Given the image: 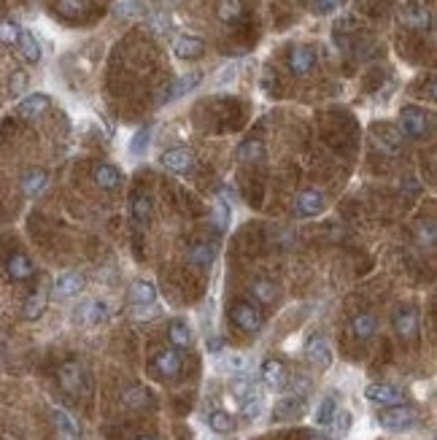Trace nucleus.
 <instances>
[{"mask_svg":"<svg viewBox=\"0 0 437 440\" xmlns=\"http://www.w3.org/2000/svg\"><path fill=\"white\" fill-rule=\"evenodd\" d=\"M151 127H140L136 136L130 138V146H127V152H130V157H143L146 154V149H149L151 143Z\"/></svg>","mask_w":437,"mask_h":440,"instance_id":"obj_35","label":"nucleus"},{"mask_svg":"<svg viewBox=\"0 0 437 440\" xmlns=\"http://www.w3.org/2000/svg\"><path fill=\"white\" fill-rule=\"evenodd\" d=\"M173 52L179 60H200L205 54V41L197 35H179L173 41Z\"/></svg>","mask_w":437,"mask_h":440,"instance_id":"obj_15","label":"nucleus"},{"mask_svg":"<svg viewBox=\"0 0 437 440\" xmlns=\"http://www.w3.org/2000/svg\"><path fill=\"white\" fill-rule=\"evenodd\" d=\"M316 62H318V54L316 49H311V46H294L289 52V71L294 76H308L316 68Z\"/></svg>","mask_w":437,"mask_h":440,"instance_id":"obj_9","label":"nucleus"},{"mask_svg":"<svg viewBox=\"0 0 437 440\" xmlns=\"http://www.w3.org/2000/svg\"><path fill=\"white\" fill-rule=\"evenodd\" d=\"M251 295H254L259 303H273L275 300V287H273V281L256 278L254 284H251Z\"/></svg>","mask_w":437,"mask_h":440,"instance_id":"obj_39","label":"nucleus"},{"mask_svg":"<svg viewBox=\"0 0 437 440\" xmlns=\"http://www.w3.org/2000/svg\"><path fill=\"white\" fill-rule=\"evenodd\" d=\"M343 6H346V0H311V11L321 16L335 14V11L343 8Z\"/></svg>","mask_w":437,"mask_h":440,"instance_id":"obj_42","label":"nucleus"},{"mask_svg":"<svg viewBox=\"0 0 437 440\" xmlns=\"http://www.w3.org/2000/svg\"><path fill=\"white\" fill-rule=\"evenodd\" d=\"M235 71H238V65L232 62L229 68H225V71H222V76L216 78V81H219V84H225V81H232V76H235Z\"/></svg>","mask_w":437,"mask_h":440,"instance_id":"obj_47","label":"nucleus"},{"mask_svg":"<svg viewBox=\"0 0 437 440\" xmlns=\"http://www.w3.org/2000/svg\"><path fill=\"white\" fill-rule=\"evenodd\" d=\"M19 52H22V57L30 62V65H38L41 57H44V52H41V44H38V38H35V32L32 30H22L19 32Z\"/></svg>","mask_w":437,"mask_h":440,"instance_id":"obj_21","label":"nucleus"},{"mask_svg":"<svg viewBox=\"0 0 437 440\" xmlns=\"http://www.w3.org/2000/svg\"><path fill=\"white\" fill-rule=\"evenodd\" d=\"M229 216H232V206H229L227 195L222 192L219 200H216V206H213V219H216L219 227H227V225H229Z\"/></svg>","mask_w":437,"mask_h":440,"instance_id":"obj_40","label":"nucleus"},{"mask_svg":"<svg viewBox=\"0 0 437 440\" xmlns=\"http://www.w3.org/2000/svg\"><path fill=\"white\" fill-rule=\"evenodd\" d=\"M305 359L311 364H316L321 370H327L332 364V349L324 338H311L308 346H305Z\"/></svg>","mask_w":437,"mask_h":440,"instance_id":"obj_16","label":"nucleus"},{"mask_svg":"<svg viewBox=\"0 0 437 440\" xmlns=\"http://www.w3.org/2000/svg\"><path fill=\"white\" fill-rule=\"evenodd\" d=\"M222 346H225V343H222V338H219V335H213L211 340L205 343V349L211 351V354H219V351H222Z\"/></svg>","mask_w":437,"mask_h":440,"instance_id":"obj_48","label":"nucleus"},{"mask_svg":"<svg viewBox=\"0 0 437 440\" xmlns=\"http://www.w3.org/2000/svg\"><path fill=\"white\" fill-rule=\"evenodd\" d=\"M49 106H52V97L46 92H32V95H25L16 103V114L22 119H38V117H44L49 111Z\"/></svg>","mask_w":437,"mask_h":440,"instance_id":"obj_10","label":"nucleus"},{"mask_svg":"<svg viewBox=\"0 0 437 440\" xmlns=\"http://www.w3.org/2000/svg\"><path fill=\"white\" fill-rule=\"evenodd\" d=\"M241 408H243V416H246V419H256V416L262 413V408H265V400H262V395L256 392V395H251L249 400H243Z\"/></svg>","mask_w":437,"mask_h":440,"instance_id":"obj_43","label":"nucleus"},{"mask_svg":"<svg viewBox=\"0 0 437 440\" xmlns=\"http://www.w3.org/2000/svg\"><path fill=\"white\" fill-rule=\"evenodd\" d=\"M392 324H394V333L400 335L402 340H413L416 335H419V311L416 308H397L392 316Z\"/></svg>","mask_w":437,"mask_h":440,"instance_id":"obj_7","label":"nucleus"},{"mask_svg":"<svg viewBox=\"0 0 437 440\" xmlns=\"http://www.w3.org/2000/svg\"><path fill=\"white\" fill-rule=\"evenodd\" d=\"M54 295L57 297H78L81 292H84V275L81 273H62L57 275V281H54Z\"/></svg>","mask_w":437,"mask_h":440,"instance_id":"obj_17","label":"nucleus"},{"mask_svg":"<svg viewBox=\"0 0 437 440\" xmlns=\"http://www.w3.org/2000/svg\"><path fill=\"white\" fill-rule=\"evenodd\" d=\"M203 81V73L200 71H189V73H184L173 81V87L167 90V95H162V103H170V100H176V97H184L186 92H192Z\"/></svg>","mask_w":437,"mask_h":440,"instance_id":"obj_19","label":"nucleus"},{"mask_svg":"<svg viewBox=\"0 0 437 440\" xmlns=\"http://www.w3.org/2000/svg\"><path fill=\"white\" fill-rule=\"evenodd\" d=\"M400 127H402L405 136L421 141L432 130V117L419 106H402V111H400Z\"/></svg>","mask_w":437,"mask_h":440,"instance_id":"obj_2","label":"nucleus"},{"mask_svg":"<svg viewBox=\"0 0 437 440\" xmlns=\"http://www.w3.org/2000/svg\"><path fill=\"white\" fill-rule=\"evenodd\" d=\"M332 422H337V432H340V435H346L348 429H351V413H348V410H337Z\"/></svg>","mask_w":437,"mask_h":440,"instance_id":"obj_45","label":"nucleus"},{"mask_svg":"<svg viewBox=\"0 0 437 440\" xmlns=\"http://www.w3.org/2000/svg\"><path fill=\"white\" fill-rule=\"evenodd\" d=\"M6 270H8V275H11L14 281H28V278H32V273H35V268H32V262L28 254H11Z\"/></svg>","mask_w":437,"mask_h":440,"instance_id":"obj_23","label":"nucleus"},{"mask_svg":"<svg viewBox=\"0 0 437 440\" xmlns=\"http://www.w3.org/2000/svg\"><path fill=\"white\" fill-rule=\"evenodd\" d=\"M305 410V397L302 395H289L275 403V419H294Z\"/></svg>","mask_w":437,"mask_h":440,"instance_id":"obj_26","label":"nucleus"},{"mask_svg":"<svg viewBox=\"0 0 437 440\" xmlns=\"http://www.w3.org/2000/svg\"><path fill=\"white\" fill-rule=\"evenodd\" d=\"M160 165L170 170V173H176V176H189V173H195L197 157L195 152L179 146V149H167V152L160 154Z\"/></svg>","mask_w":437,"mask_h":440,"instance_id":"obj_3","label":"nucleus"},{"mask_svg":"<svg viewBox=\"0 0 437 440\" xmlns=\"http://www.w3.org/2000/svg\"><path fill=\"white\" fill-rule=\"evenodd\" d=\"M259 389H256V383L251 376H246V373H238V376H232L229 379V395L235 397L238 403H243V400H249L251 395H256Z\"/></svg>","mask_w":437,"mask_h":440,"instance_id":"obj_24","label":"nucleus"},{"mask_svg":"<svg viewBox=\"0 0 437 440\" xmlns=\"http://www.w3.org/2000/svg\"><path fill=\"white\" fill-rule=\"evenodd\" d=\"M227 367L235 370V373H243V370H246V359H243L241 354H229V357H227Z\"/></svg>","mask_w":437,"mask_h":440,"instance_id":"obj_46","label":"nucleus"},{"mask_svg":"<svg viewBox=\"0 0 437 440\" xmlns=\"http://www.w3.org/2000/svg\"><path fill=\"white\" fill-rule=\"evenodd\" d=\"M324 211V195L318 189H305L297 195L294 200V213L302 216V219H311V216H318Z\"/></svg>","mask_w":437,"mask_h":440,"instance_id":"obj_14","label":"nucleus"},{"mask_svg":"<svg viewBox=\"0 0 437 440\" xmlns=\"http://www.w3.org/2000/svg\"><path fill=\"white\" fill-rule=\"evenodd\" d=\"M76 319L87 327H97L108 319V305L103 300H84L76 308Z\"/></svg>","mask_w":437,"mask_h":440,"instance_id":"obj_13","label":"nucleus"},{"mask_svg":"<svg viewBox=\"0 0 437 440\" xmlns=\"http://www.w3.org/2000/svg\"><path fill=\"white\" fill-rule=\"evenodd\" d=\"M259 376H262V381H265V386L273 389V392H281L289 381L287 364L281 362V359H265L262 367H259Z\"/></svg>","mask_w":437,"mask_h":440,"instance_id":"obj_11","label":"nucleus"},{"mask_svg":"<svg viewBox=\"0 0 437 440\" xmlns=\"http://www.w3.org/2000/svg\"><path fill=\"white\" fill-rule=\"evenodd\" d=\"M92 179H95V184H97L100 189L111 192V189H116L121 184V170L116 165L100 162V165H95V170H92Z\"/></svg>","mask_w":437,"mask_h":440,"instance_id":"obj_20","label":"nucleus"},{"mask_svg":"<svg viewBox=\"0 0 437 440\" xmlns=\"http://www.w3.org/2000/svg\"><path fill=\"white\" fill-rule=\"evenodd\" d=\"M136 440H154V438H149V435H140V438H136Z\"/></svg>","mask_w":437,"mask_h":440,"instance_id":"obj_49","label":"nucleus"},{"mask_svg":"<svg viewBox=\"0 0 437 440\" xmlns=\"http://www.w3.org/2000/svg\"><path fill=\"white\" fill-rule=\"evenodd\" d=\"M28 84H30V76L25 71H14L11 78H8V97H14V100L25 97L28 95Z\"/></svg>","mask_w":437,"mask_h":440,"instance_id":"obj_37","label":"nucleus"},{"mask_svg":"<svg viewBox=\"0 0 437 440\" xmlns=\"http://www.w3.org/2000/svg\"><path fill=\"white\" fill-rule=\"evenodd\" d=\"M130 303L136 305V308H149V305L157 303V284L149 281V278H136L133 284H130Z\"/></svg>","mask_w":437,"mask_h":440,"instance_id":"obj_12","label":"nucleus"},{"mask_svg":"<svg viewBox=\"0 0 437 440\" xmlns=\"http://www.w3.org/2000/svg\"><path fill=\"white\" fill-rule=\"evenodd\" d=\"M378 424L389 432H407L419 424V410L413 405H389L378 413Z\"/></svg>","mask_w":437,"mask_h":440,"instance_id":"obj_1","label":"nucleus"},{"mask_svg":"<svg viewBox=\"0 0 437 440\" xmlns=\"http://www.w3.org/2000/svg\"><path fill=\"white\" fill-rule=\"evenodd\" d=\"M208 427H211L216 435H229L235 429V422H232V416L225 413V410H213L211 416H208Z\"/></svg>","mask_w":437,"mask_h":440,"instance_id":"obj_36","label":"nucleus"},{"mask_svg":"<svg viewBox=\"0 0 437 440\" xmlns=\"http://www.w3.org/2000/svg\"><path fill=\"white\" fill-rule=\"evenodd\" d=\"M151 364H154V373H157L160 379H176V376L181 373L184 359L176 349H162L154 354V362Z\"/></svg>","mask_w":437,"mask_h":440,"instance_id":"obj_8","label":"nucleus"},{"mask_svg":"<svg viewBox=\"0 0 437 440\" xmlns=\"http://www.w3.org/2000/svg\"><path fill=\"white\" fill-rule=\"evenodd\" d=\"M57 381H60V386L68 392V395H84L87 392V386H90V381H87V370L81 367L78 362H65L57 370Z\"/></svg>","mask_w":437,"mask_h":440,"instance_id":"obj_4","label":"nucleus"},{"mask_svg":"<svg viewBox=\"0 0 437 440\" xmlns=\"http://www.w3.org/2000/svg\"><path fill=\"white\" fill-rule=\"evenodd\" d=\"M364 397L370 400V403H376V405H383V408H389V405H402L405 403V397L402 392L392 386V383H367L364 386Z\"/></svg>","mask_w":437,"mask_h":440,"instance_id":"obj_6","label":"nucleus"},{"mask_svg":"<svg viewBox=\"0 0 437 440\" xmlns=\"http://www.w3.org/2000/svg\"><path fill=\"white\" fill-rule=\"evenodd\" d=\"M19 32H22V28L16 25L14 19H3V22H0V44L3 46H16V41H19Z\"/></svg>","mask_w":437,"mask_h":440,"instance_id":"obj_38","label":"nucleus"},{"mask_svg":"<svg viewBox=\"0 0 437 440\" xmlns=\"http://www.w3.org/2000/svg\"><path fill=\"white\" fill-rule=\"evenodd\" d=\"M130 211H133V219H136L138 225H149L151 222V198L149 195H136L133 203H130Z\"/></svg>","mask_w":437,"mask_h":440,"instance_id":"obj_32","label":"nucleus"},{"mask_svg":"<svg viewBox=\"0 0 437 440\" xmlns=\"http://www.w3.org/2000/svg\"><path fill=\"white\" fill-rule=\"evenodd\" d=\"M44 311H46V292L44 289H38V292H32L30 297H28V303H25V308H22V316L32 321V319H38Z\"/></svg>","mask_w":437,"mask_h":440,"instance_id":"obj_33","label":"nucleus"},{"mask_svg":"<svg viewBox=\"0 0 437 440\" xmlns=\"http://www.w3.org/2000/svg\"><path fill=\"white\" fill-rule=\"evenodd\" d=\"M189 265H195L200 270H208L213 265V246L208 243H195L189 251Z\"/></svg>","mask_w":437,"mask_h":440,"instance_id":"obj_29","label":"nucleus"},{"mask_svg":"<svg viewBox=\"0 0 437 440\" xmlns=\"http://www.w3.org/2000/svg\"><path fill=\"white\" fill-rule=\"evenodd\" d=\"M216 14H219V19L225 25H235L246 14V6H243V0H219L216 3Z\"/></svg>","mask_w":437,"mask_h":440,"instance_id":"obj_25","label":"nucleus"},{"mask_svg":"<svg viewBox=\"0 0 437 440\" xmlns=\"http://www.w3.org/2000/svg\"><path fill=\"white\" fill-rule=\"evenodd\" d=\"M229 319L235 321L241 330H246V333H259L262 330V314L251 303H235L232 311H229Z\"/></svg>","mask_w":437,"mask_h":440,"instance_id":"obj_5","label":"nucleus"},{"mask_svg":"<svg viewBox=\"0 0 437 440\" xmlns=\"http://www.w3.org/2000/svg\"><path fill=\"white\" fill-rule=\"evenodd\" d=\"M57 8L65 16H78L84 11V0H57Z\"/></svg>","mask_w":437,"mask_h":440,"instance_id":"obj_44","label":"nucleus"},{"mask_svg":"<svg viewBox=\"0 0 437 440\" xmlns=\"http://www.w3.org/2000/svg\"><path fill=\"white\" fill-rule=\"evenodd\" d=\"M167 338H170V343H173L176 349H189V346H192V340H195L192 327H189L184 319L170 321V327H167Z\"/></svg>","mask_w":437,"mask_h":440,"instance_id":"obj_22","label":"nucleus"},{"mask_svg":"<svg viewBox=\"0 0 437 440\" xmlns=\"http://www.w3.org/2000/svg\"><path fill=\"white\" fill-rule=\"evenodd\" d=\"M335 413H337V397L330 392V395H324L321 400H318L316 413H313V422H316L318 427H330L332 419H335Z\"/></svg>","mask_w":437,"mask_h":440,"instance_id":"obj_28","label":"nucleus"},{"mask_svg":"<svg viewBox=\"0 0 437 440\" xmlns=\"http://www.w3.org/2000/svg\"><path fill=\"white\" fill-rule=\"evenodd\" d=\"M52 416H54V424H57V429H60L65 438H68V440H78L81 429H78V424H76L73 419L68 416V410L54 408V410H52Z\"/></svg>","mask_w":437,"mask_h":440,"instance_id":"obj_30","label":"nucleus"},{"mask_svg":"<svg viewBox=\"0 0 437 440\" xmlns=\"http://www.w3.org/2000/svg\"><path fill=\"white\" fill-rule=\"evenodd\" d=\"M378 330V321L373 314H367V311H362V314H357L354 319H351V333L357 335L359 340H370L373 335H376Z\"/></svg>","mask_w":437,"mask_h":440,"instance_id":"obj_27","label":"nucleus"},{"mask_svg":"<svg viewBox=\"0 0 437 440\" xmlns=\"http://www.w3.org/2000/svg\"><path fill=\"white\" fill-rule=\"evenodd\" d=\"M402 22L413 30H424V28H429V11L421 8V6H410L402 14Z\"/></svg>","mask_w":437,"mask_h":440,"instance_id":"obj_34","label":"nucleus"},{"mask_svg":"<svg viewBox=\"0 0 437 440\" xmlns=\"http://www.w3.org/2000/svg\"><path fill=\"white\" fill-rule=\"evenodd\" d=\"M238 157L241 160H262L265 157V146L259 143V141H246V143H241V149H238Z\"/></svg>","mask_w":437,"mask_h":440,"instance_id":"obj_41","label":"nucleus"},{"mask_svg":"<svg viewBox=\"0 0 437 440\" xmlns=\"http://www.w3.org/2000/svg\"><path fill=\"white\" fill-rule=\"evenodd\" d=\"M121 403H124V405H130V408H143V405H149V403H151V395H149V389H146V386L136 383V386L124 389Z\"/></svg>","mask_w":437,"mask_h":440,"instance_id":"obj_31","label":"nucleus"},{"mask_svg":"<svg viewBox=\"0 0 437 440\" xmlns=\"http://www.w3.org/2000/svg\"><path fill=\"white\" fill-rule=\"evenodd\" d=\"M46 186H49V173L41 170V167H32L22 176V192L28 198H41L46 192Z\"/></svg>","mask_w":437,"mask_h":440,"instance_id":"obj_18","label":"nucleus"}]
</instances>
